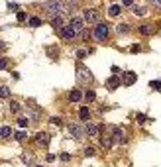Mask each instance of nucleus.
<instances>
[{"label":"nucleus","instance_id":"f257e3e1","mask_svg":"<svg viewBox=\"0 0 161 167\" xmlns=\"http://www.w3.org/2000/svg\"><path fill=\"white\" fill-rule=\"evenodd\" d=\"M43 8L51 14L53 18H55V16H63V14L71 12V8L67 6L65 2H61V0H49V2H45V4H43Z\"/></svg>","mask_w":161,"mask_h":167},{"label":"nucleus","instance_id":"f03ea898","mask_svg":"<svg viewBox=\"0 0 161 167\" xmlns=\"http://www.w3.org/2000/svg\"><path fill=\"white\" fill-rule=\"evenodd\" d=\"M77 79L81 81V83H84V85H90L92 83V73H90L84 65H79L77 67Z\"/></svg>","mask_w":161,"mask_h":167},{"label":"nucleus","instance_id":"7ed1b4c3","mask_svg":"<svg viewBox=\"0 0 161 167\" xmlns=\"http://www.w3.org/2000/svg\"><path fill=\"white\" fill-rule=\"evenodd\" d=\"M92 33H94V38H96L98 41H106V39H108V26H106V24H98Z\"/></svg>","mask_w":161,"mask_h":167},{"label":"nucleus","instance_id":"20e7f679","mask_svg":"<svg viewBox=\"0 0 161 167\" xmlns=\"http://www.w3.org/2000/svg\"><path fill=\"white\" fill-rule=\"evenodd\" d=\"M69 28H71L75 33H77V32H83V30H84V20L83 18H73L71 20V26H69Z\"/></svg>","mask_w":161,"mask_h":167},{"label":"nucleus","instance_id":"39448f33","mask_svg":"<svg viewBox=\"0 0 161 167\" xmlns=\"http://www.w3.org/2000/svg\"><path fill=\"white\" fill-rule=\"evenodd\" d=\"M35 141H38V146L45 148V146H49V136L45 134V132H39V134L35 136Z\"/></svg>","mask_w":161,"mask_h":167},{"label":"nucleus","instance_id":"423d86ee","mask_svg":"<svg viewBox=\"0 0 161 167\" xmlns=\"http://www.w3.org/2000/svg\"><path fill=\"white\" fill-rule=\"evenodd\" d=\"M69 132H71L75 138H83V134H84V130L79 126V124H69Z\"/></svg>","mask_w":161,"mask_h":167},{"label":"nucleus","instance_id":"0eeeda50","mask_svg":"<svg viewBox=\"0 0 161 167\" xmlns=\"http://www.w3.org/2000/svg\"><path fill=\"white\" fill-rule=\"evenodd\" d=\"M135 79H138V77H135V73H132V71H130V73H126V75H124V79L120 81V83H124V85H128V87H130V85L135 83Z\"/></svg>","mask_w":161,"mask_h":167},{"label":"nucleus","instance_id":"6e6552de","mask_svg":"<svg viewBox=\"0 0 161 167\" xmlns=\"http://www.w3.org/2000/svg\"><path fill=\"white\" fill-rule=\"evenodd\" d=\"M84 20L87 22H96V10H92V8H89V10H84Z\"/></svg>","mask_w":161,"mask_h":167},{"label":"nucleus","instance_id":"1a4fd4ad","mask_svg":"<svg viewBox=\"0 0 161 167\" xmlns=\"http://www.w3.org/2000/svg\"><path fill=\"white\" fill-rule=\"evenodd\" d=\"M61 33H63V38H65V39H73V38H75V36H77V33L73 32V30H71V28H69V26H65L63 30H61Z\"/></svg>","mask_w":161,"mask_h":167},{"label":"nucleus","instance_id":"9d476101","mask_svg":"<svg viewBox=\"0 0 161 167\" xmlns=\"http://www.w3.org/2000/svg\"><path fill=\"white\" fill-rule=\"evenodd\" d=\"M81 98H83V92L81 90H71V95H69V100L71 102H79Z\"/></svg>","mask_w":161,"mask_h":167},{"label":"nucleus","instance_id":"9b49d317","mask_svg":"<svg viewBox=\"0 0 161 167\" xmlns=\"http://www.w3.org/2000/svg\"><path fill=\"white\" fill-rule=\"evenodd\" d=\"M108 87H110V89H118V87H120V77L112 75V77L108 79Z\"/></svg>","mask_w":161,"mask_h":167},{"label":"nucleus","instance_id":"f8f14e48","mask_svg":"<svg viewBox=\"0 0 161 167\" xmlns=\"http://www.w3.org/2000/svg\"><path fill=\"white\" fill-rule=\"evenodd\" d=\"M79 116H81V120H89V118H90V110L87 108V106H81V112H79Z\"/></svg>","mask_w":161,"mask_h":167},{"label":"nucleus","instance_id":"ddd939ff","mask_svg":"<svg viewBox=\"0 0 161 167\" xmlns=\"http://www.w3.org/2000/svg\"><path fill=\"white\" fill-rule=\"evenodd\" d=\"M140 33L142 36H151L153 33V26H140Z\"/></svg>","mask_w":161,"mask_h":167},{"label":"nucleus","instance_id":"4468645a","mask_svg":"<svg viewBox=\"0 0 161 167\" xmlns=\"http://www.w3.org/2000/svg\"><path fill=\"white\" fill-rule=\"evenodd\" d=\"M100 141H102V146H104L106 149H108V148H112V144H114V140H112V136H104V138H102Z\"/></svg>","mask_w":161,"mask_h":167},{"label":"nucleus","instance_id":"2eb2a0df","mask_svg":"<svg viewBox=\"0 0 161 167\" xmlns=\"http://www.w3.org/2000/svg\"><path fill=\"white\" fill-rule=\"evenodd\" d=\"M51 26L53 28H63V18H61V16H55V18L51 20Z\"/></svg>","mask_w":161,"mask_h":167},{"label":"nucleus","instance_id":"dca6fc26","mask_svg":"<svg viewBox=\"0 0 161 167\" xmlns=\"http://www.w3.org/2000/svg\"><path fill=\"white\" fill-rule=\"evenodd\" d=\"M87 134H89V136H96L98 134V128L94 126V124H89V126H87Z\"/></svg>","mask_w":161,"mask_h":167},{"label":"nucleus","instance_id":"f3484780","mask_svg":"<svg viewBox=\"0 0 161 167\" xmlns=\"http://www.w3.org/2000/svg\"><path fill=\"white\" fill-rule=\"evenodd\" d=\"M120 14V6H110L108 8V16L110 18H114V16H118Z\"/></svg>","mask_w":161,"mask_h":167},{"label":"nucleus","instance_id":"a211bd4d","mask_svg":"<svg viewBox=\"0 0 161 167\" xmlns=\"http://www.w3.org/2000/svg\"><path fill=\"white\" fill-rule=\"evenodd\" d=\"M134 14H135V16H145L148 10H145V6H135L134 8Z\"/></svg>","mask_w":161,"mask_h":167},{"label":"nucleus","instance_id":"6ab92c4d","mask_svg":"<svg viewBox=\"0 0 161 167\" xmlns=\"http://www.w3.org/2000/svg\"><path fill=\"white\" fill-rule=\"evenodd\" d=\"M112 132H114V138H120V141L126 138V136H124V130H122V128H112Z\"/></svg>","mask_w":161,"mask_h":167},{"label":"nucleus","instance_id":"aec40b11","mask_svg":"<svg viewBox=\"0 0 161 167\" xmlns=\"http://www.w3.org/2000/svg\"><path fill=\"white\" fill-rule=\"evenodd\" d=\"M8 136H12V130L4 126V128H0V138H8Z\"/></svg>","mask_w":161,"mask_h":167},{"label":"nucleus","instance_id":"412c9836","mask_svg":"<svg viewBox=\"0 0 161 167\" xmlns=\"http://www.w3.org/2000/svg\"><path fill=\"white\" fill-rule=\"evenodd\" d=\"M10 110H12V112H20V110H22L18 100H12V102H10Z\"/></svg>","mask_w":161,"mask_h":167},{"label":"nucleus","instance_id":"4be33fe9","mask_svg":"<svg viewBox=\"0 0 161 167\" xmlns=\"http://www.w3.org/2000/svg\"><path fill=\"white\" fill-rule=\"evenodd\" d=\"M10 97V89L8 87H0V98H8Z\"/></svg>","mask_w":161,"mask_h":167},{"label":"nucleus","instance_id":"5701e85b","mask_svg":"<svg viewBox=\"0 0 161 167\" xmlns=\"http://www.w3.org/2000/svg\"><path fill=\"white\" fill-rule=\"evenodd\" d=\"M30 26H32V28L41 26V20H39V18H30Z\"/></svg>","mask_w":161,"mask_h":167},{"label":"nucleus","instance_id":"b1692460","mask_svg":"<svg viewBox=\"0 0 161 167\" xmlns=\"http://www.w3.org/2000/svg\"><path fill=\"white\" fill-rule=\"evenodd\" d=\"M94 97H96V95H94V90H89V92H87V95H84V98H87V100H94Z\"/></svg>","mask_w":161,"mask_h":167},{"label":"nucleus","instance_id":"393cba45","mask_svg":"<svg viewBox=\"0 0 161 167\" xmlns=\"http://www.w3.org/2000/svg\"><path fill=\"white\" fill-rule=\"evenodd\" d=\"M18 124L22 126V128H26L28 124H30V120H28V118H20V120H18Z\"/></svg>","mask_w":161,"mask_h":167},{"label":"nucleus","instance_id":"a878e982","mask_svg":"<svg viewBox=\"0 0 161 167\" xmlns=\"http://www.w3.org/2000/svg\"><path fill=\"white\" fill-rule=\"evenodd\" d=\"M128 30H130V26H128V24H122V26H118V32H120V33L128 32Z\"/></svg>","mask_w":161,"mask_h":167},{"label":"nucleus","instance_id":"bb28decb","mask_svg":"<svg viewBox=\"0 0 161 167\" xmlns=\"http://www.w3.org/2000/svg\"><path fill=\"white\" fill-rule=\"evenodd\" d=\"M149 87H153V89H159V90H161V81H151V83H149Z\"/></svg>","mask_w":161,"mask_h":167},{"label":"nucleus","instance_id":"cd10ccee","mask_svg":"<svg viewBox=\"0 0 161 167\" xmlns=\"http://www.w3.org/2000/svg\"><path fill=\"white\" fill-rule=\"evenodd\" d=\"M16 140H18V141L26 140V134H24V132H16Z\"/></svg>","mask_w":161,"mask_h":167},{"label":"nucleus","instance_id":"c85d7f7f","mask_svg":"<svg viewBox=\"0 0 161 167\" xmlns=\"http://www.w3.org/2000/svg\"><path fill=\"white\" fill-rule=\"evenodd\" d=\"M59 159H61V161H69V159H71V155H69V153H61V155H59Z\"/></svg>","mask_w":161,"mask_h":167},{"label":"nucleus","instance_id":"c756f323","mask_svg":"<svg viewBox=\"0 0 161 167\" xmlns=\"http://www.w3.org/2000/svg\"><path fill=\"white\" fill-rule=\"evenodd\" d=\"M84 155H87V157H92V155H94V149H92V148H87Z\"/></svg>","mask_w":161,"mask_h":167},{"label":"nucleus","instance_id":"7c9ffc66","mask_svg":"<svg viewBox=\"0 0 161 167\" xmlns=\"http://www.w3.org/2000/svg\"><path fill=\"white\" fill-rule=\"evenodd\" d=\"M6 65H8V61L4 57H0V69H6Z\"/></svg>","mask_w":161,"mask_h":167},{"label":"nucleus","instance_id":"2f4dec72","mask_svg":"<svg viewBox=\"0 0 161 167\" xmlns=\"http://www.w3.org/2000/svg\"><path fill=\"white\" fill-rule=\"evenodd\" d=\"M145 120H148V118H145V116H143V114H138V122H140V124H143V122H145Z\"/></svg>","mask_w":161,"mask_h":167},{"label":"nucleus","instance_id":"473e14b6","mask_svg":"<svg viewBox=\"0 0 161 167\" xmlns=\"http://www.w3.org/2000/svg\"><path fill=\"white\" fill-rule=\"evenodd\" d=\"M51 122H53V124H57V126H59V124H63V120H61V118H51Z\"/></svg>","mask_w":161,"mask_h":167},{"label":"nucleus","instance_id":"72a5a7b5","mask_svg":"<svg viewBox=\"0 0 161 167\" xmlns=\"http://www.w3.org/2000/svg\"><path fill=\"white\" fill-rule=\"evenodd\" d=\"M132 51H134V53H140V51H142V47H140V45H134V47H132Z\"/></svg>","mask_w":161,"mask_h":167},{"label":"nucleus","instance_id":"f704fd0d","mask_svg":"<svg viewBox=\"0 0 161 167\" xmlns=\"http://www.w3.org/2000/svg\"><path fill=\"white\" fill-rule=\"evenodd\" d=\"M45 159H47V161H53V159H55V155H53V153H47V155H45Z\"/></svg>","mask_w":161,"mask_h":167},{"label":"nucleus","instance_id":"c9c22d12","mask_svg":"<svg viewBox=\"0 0 161 167\" xmlns=\"http://www.w3.org/2000/svg\"><path fill=\"white\" fill-rule=\"evenodd\" d=\"M124 2V6H132V4H134V0H122Z\"/></svg>","mask_w":161,"mask_h":167},{"label":"nucleus","instance_id":"e433bc0d","mask_svg":"<svg viewBox=\"0 0 161 167\" xmlns=\"http://www.w3.org/2000/svg\"><path fill=\"white\" fill-rule=\"evenodd\" d=\"M18 20H26V14H24V12H18Z\"/></svg>","mask_w":161,"mask_h":167},{"label":"nucleus","instance_id":"4c0bfd02","mask_svg":"<svg viewBox=\"0 0 161 167\" xmlns=\"http://www.w3.org/2000/svg\"><path fill=\"white\" fill-rule=\"evenodd\" d=\"M83 38H84V39H89V38H90V33L87 32V30H83Z\"/></svg>","mask_w":161,"mask_h":167},{"label":"nucleus","instance_id":"58836bf2","mask_svg":"<svg viewBox=\"0 0 161 167\" xmlns=\"http://www.w3.org/2000/svg\"><path fill=\"white\" fill-rule=\"evenodd\" d=\"M151 4H155V6H159V8H161V0H151Z\"/></svg>","mask_w":161,"mask_h":167},{"label":"nucleus","instance_id":"ea45409f","mask_svg":"<svg viewBox=\"0 0 161 167\" xmlns=\"http://www.w3.org/2000/svg\"><path fill=\"white\" fill-rule=\"evenodd\" d=\"M2 49H4V43H2V41H0V51H2Z\"/></svg>","mask_w":161,"mask_h":167},{"label":"nucleus","instance_id":"a19ab883","mask_svg":"<svg viewBox=\"0 0 161 167\" xmlns=\"http://www.w3.org/2000/svg\"><path fill=\"white\" fill-rule=\"evenodd\" d=\"M38 167H39V165H38Z\"/></svg>","mask_w":161,"mask_h":167}]
</instances>
